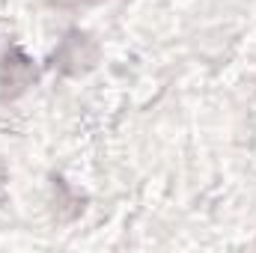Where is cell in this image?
Here are the masks:
<instances>
[{"label":"cell","instance_id":"1","mask_svg":"<svg viewBox=\"0 0 256 253\" xmlns=\"http://www.w3.org/2000/svg\"><path fill=\"white\" fill-rule=\"evenodd\" d=\"M84 48H90V39L80 36V33H72L63 42V48H60V66H63L66 72H80V68H86L96 60V51L84 54Z\"/></svg>","mask_w":256,"mask_h":253},{"label":"cell","instance_id":"2","mask_svg":"<svg viewBox=\"0 0 256 253\" xmlns=\"http://www.w3.org/2000/svg\"><path fill=\"white\" fill-rule=\"evenodd\" d=\"M30 74H33V68L21 54H9L3 60V66H0V84H3L6 92H21L27 86Z\"/></svg>","mask_w":256,"mask_h":253},{"label":"cell","instance_id":"3","mask_svg":"<svg viewBox=\"0 0 256 253\" xmlns=\"http://www.w3.org/2000/svg\"><path fill=\"white\" fill-rule=\"evenodd\" d=\"M54 3H60V6H78V3H92V0H54Z\"/></svg>","mask_w":256,"mask_h":253}]
</instances>
